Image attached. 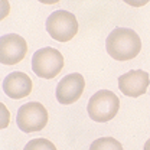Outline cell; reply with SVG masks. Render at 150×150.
I'll return each mask as SVG.
<instances>
[{
    "instance_id": "1",
    "label": "cell",
    "mask_w": 150,
    "mask_h": 150,
    "mask_svg": "<svg viewBox=\"0 0 150 150\" xmlns=\"http://www.w3.org/2000/svg\"><path fill=\"white\" fill-rule=\"evenodd\" d=\"M105 49L115 61H130L140 54V36L129 28H115L107 36Z\"/></svg>"
},
{
    "instance_id": "2",
    "label": "cell",
    "mask_w": 150,
    "mask_h": 150,
    "mask_svg": "<svg viewBox=\"0 0 150 150\" xmlns=\"http://www.w3.org/2000/svg\"><path fill=\"white\" fill-rule=\"evenodd\" d=\"M120 110V100L112 91L100 90L90 98L87 111L90 118L97 123H107L112 120Z\"/></svg>"
},
{
    "instance_id": "3",
    "label": "cell",
    "mask_w": 150,
    "mask_h": 150,
    "mask_svg": "<svg viewBox=\"0 0 150 150\" xmlns=\"http://www.w3.org/2000/svg\"><path fill=\"white\" fill-rule=\"evenodd\" d=\"M64 68V56L55 48H42L38 49L32 56V69L33 72L45 79H52Z\"/></svg>"
},
{
    "instance_id": "4",
    "label": "cell",
    "mask_w": 150,
    "mask_h": 150,
    "mask_svg": "<svg viewBox=\"0 0 150 150\" xmlns=\"http://www.w3.org/2000/svg\"><path fill=\"white\" fill-rule=\"evenodd\" d=\"M46 32L58 42H69L78 33V20L71 12L56 10L46 19Z\"/></svg>"
},
{
    "instance_id": "5",
    "label": "cell",
    "mask_w": 150,
    "mask_h": 150,
    "mask_svg": "<svg viewBox=\"0 0 150 150\" xmlns=\"http://www.w3.org/2000/svg\"><path fill=\"white\" fill-rule=\"evenodd\" d=\"M48 118L49 115L46 108L38 101H30L19 107L16 123L22 131L33 133L45 129L48 124Z\"/></svg>"
},
{
    "instance_id": "6",
    "label": "cell",
    "mask_w": 150,
    "mask_h": 150,
    "mask_svg": "<svg viewBox=\"0 0 150 150\" xmlns=\"http://www.w3.org/2000/svg\"><path fill=\"white\" fill-rule=\"evenodd\" d=\"M28 54V43L20 35L7 33L0 38V62L16 65Z\"/></svg>"
},
{
    "instance_id": "7",
    "label": "cell",
    "mask_w": 150,
    "mask_h": 150,
    "mask_svg": "<svg viewBox=\"0 0 150 150\" xmlns=\"http://www.w3.org/2000/svg\"><path fill=\"white\" fill-rule=\"evenodd\" d=\"M84 88H85V79L81 74L75 72L67 75L56 85V100L64 105L74 104L75 101L81 98Z\"/></svg>"
},
{
    "instance_id": "8",
    "label": "cell",
    "mask_w": 150,
    "mask_h": 150,
    "mask_svg": "<svg viewBox=\"0 0 150 150\" xmlns=\"http://www.w3.org/2000/svg\"><path fill=\"white\" fill-rule=\"evenodd\" d=\"M150 85L149 74L142 69H133L118 76V88L127 97H140L146 94Z\"/></svg>"
},
{
    "instance_id": "9",
    "label": "cell",
    "mask_w": 150,
    "mask_h": 150,
    "mask_svg": "<svg viewBox=\"0 0 150 150\" xmlns=\"http://www.w3.org/2000/svg\"><path fill=\"white\" fill-rule=\"evenodd\" d=\"M32 88H33V82L30 76L25 72H19V71L12 72L3 81V91L7 97L13 100H20L28 97L32 93Z\"/></svg>"
},
{
    "instance_id": "10",
    "label": "cell",
    "mask_w": 150,
    "mask_h": 150,
    "mask_svg": "<svg viewBox=\"0 0 150 150\" xmlns=\"http://www.w3.org/2000/svg\"><path fill=\"white\" fill-rule=\"evenodd\" d=\"M90 150H123V146L112 137H101L91 143Z\"/></svg>"
},
{
    "instance_id": "11",
    "label": "cell",
    "mask_w": 150,
    "mask_h": 150,
    "mask_svg": "<svg viewBox=\"0 0 150 150\" xmlns=\"http://www.w3.org/2000/svg\"><path fill=\"white\" fill-rule=\"evenodd\" d=\"M23 150H56V147L48 139H33L25 146Z\"/></svg>"
},
{
    "instance_id": "12",
    "label": "cell",
    "mask_w": 150,
    "mask_h": 150,
    "mask_svg": "<svg viewBox=\"0 0 150 150\" xmlns=\"http://www.w3.org/2000/svg\"><path fill=\"white\" fill-rule=\"evenodd\" d=\"M144 150H150V139L146 142V144H144Z\"/></svg>"
}]
</instances>
